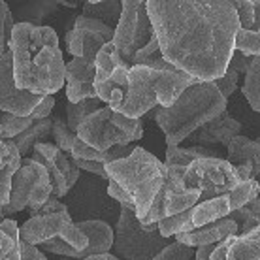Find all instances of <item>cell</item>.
I'll list each match as a JSON object with an SVG mask.
<instances>
[{
  "instance_id": "obj_49",
  "label": "cell",
  "mask_w": 260,
  "mask_h": 260,
  "mask_svg": "<svg viewBox=\"0 0 260 260\" xmlns=\"http://www.w3.org/2000/svg\"><path fill=\"white\" fill-rule=\"evenodd\" d=\"M4 206H2V204H0V221H2V219H4Z\"/></svg>"
},
{
  "instance_id": "obj_41",
  "label": "cell",
  "mask_w": 260,
  "mask_h": 260,
  "mask_svg": "<svg viewBox=\"0 0 260 260\" xmlns=\"http://www.w3.org/2000/svg\"><path fill=\"white\" fill-rule=\"evenodd\" d=\"M236 236L238 234H232V236H226L222 241H219L217 245H215L213 253H211V256L209 258L211 260H222V258H228V251H230V245L234 243Z\"/></svg>"
},
{
  "instance_id": "obj_20",
  "label": "cell",
  "mask_w": 260,
  "mask_h": 260,
  "mask_svg": "<svg viewBox=\"0 0 260 260\" xmlns=\"http://www.w3.org/2000/svg\"><path fill=\"white\" fill-rule=\"evenodd\" d=\"M53 128V117H44L34 121L26 130H23L21 134H17L15 138H12L13 143L19 147L21 155H28V151L34 147V143L46 142L47 138L51 136Z\"/></svg>"
},
{
  "instance_id": "obj_25",
  "label": "cell",
  "mask_w": 260,
  "mask_h": 260,
  "mask_svg": "<svg viewBox=\"0 0 260 260\" xmlns=\"http://www.w3.org/2000/svg\"><path fill=\"white\" fill-rule=\"evenodd\" d=\"M241 92L247 98L249 106L260 113V55H254L251 59V64L245 72V81H243Z\"/></svg>"
},
{
  "instance_id": "obj_21",
  "label": "cell",
  "mask_w": 260,
  "mask_h": 260,
  "mask_svg": "<svg viewBox=\"0 0 260 260\" xmlns=\"http://www.w3.org/2000/svg\"><path fill=\"white\" fill-rule=\"evenodd\" d=\"M8 145V158L4 166L0 168V204L4 206L10 200V190H12V179L15 172L21 166V151L13 143V140H6Z\"/></svg>"
},
{
  "instance_id": "obj_9",
  "label": "cell",
  "mask_w": 260,
  "mask_h": 260,
  "mask_svg": "<svg viewBox=\"0 0 260 260\" xmlns=\"http://www.w3.org/2000/svg\"><path fill=\"white\" fill-rule=\"evenodd\" d=\"M155 106H158L155 91V68L132 64L128 68L123 98L115 111H121L128 117H142Z\"/></svg>"
},
{
  "instance_id": "obj_44",
  "label": "cell",
  "mask_w": 260,
  "mask_h": 260,
  "mask_svg": "<svg viewBox=\"0 0 260 260\" xmlns=\"http://www.w3.org/2000/svg\"><path fill=\"white\" fill-rule=\"evenodd\" d=\"M234 166H236V172H238V176L241 177V181H245V179H251V177H253V162H251V160H245V162L234 164Z\"/></svg>"
},
{
  "instance_id": "obj_23",
  "label": "cell",
  "mask_w": 260,
  "mask_h": 260,
  "mask_svg": "<svg viewBox=\"0 0 260 260\" xmlns=\"http://www.w3.org/2000/svg\"><path fill=\"white\" fill-rule=\"evenodd\" d=\"M123 12V0H102V2H87L83 6V15L94 17L108 23L110 26H117L119 17Z\"/></svg>"
},
{
  "instance_id": "obj_37",
  "label": "cell",
  "mask_w": 260,
  "mask_h": 260,
  "mask_svg": "<svg viewBox=\"0 0 260 260\" xmlns=\"http://www.w3.org/2000/svg\"><path fill=\"white\" fill-rule=\"evenodd\" d=\"M72 160L76 162L79 170H87L89 174H94L102 179H110L108 172H106V164L100 162V160H87V158H74V156H72Z\"/></svg>"
},
{
  "instance_id": "obj_1",
  "label": "cell",
  "mask_w": 260,
  "mask_h": 260,
  "mask_svg": "<svg viewBox=\"0 0 260 260\" xmlns=\"http://www.w3.org/2000/svg\"><path fill=\"white\" fill-rule=\"evenodd\" d=\"M164 59L198 79L221 78L234 53V0H147Z\"/></svg>"
},
{
  "instance_id": "obj_4",
  "label": "cell",
  "mask_w": 260,
  "mask_h": 260,
  "mask_svg": "<svg viewBox=\"0 0 260 260\" xmlns=\"http://www.w3.org/2000/svg\"><path fill=\"white\" fill-rule=\"evenodd\" d=\"M106 172L110 179L117 181L132 196L138 219L142 221L162 187L166 164L143 147H134L130 155L106 162Z\"/></svg>"
},
{
  "instance_id": "obj_8",
  "label": "cell",
  "mask_w": 260,
  "mask_h": 260,
  "mask_svg": "<svg viewBox=\"0 0 260 260\" xmlns=\"http://www.w3.org/2000/svg\"><path fill=\"white\" fill-rule=\"evenodd\" d=\"M55 236L68 241L78 253H81L87 247V243H89L87 234L72 221V215L68 213V209L53 211V213L46 215H32L19 228L21 240L34 243V245H40L42 241L55 238ZM76 258H78V254H76Z\"/></svg>"
},
{
  "instance_id": "obj_34",
  "label": "cell",
  "mask_w": 260,
  "mask_h": 260,
  "mask_svg": "<svg viewBox=\"0 0 260 260\" xmlns=\"http://www.w3.org/2000/svg\"><path fill=\"white\" fill-rule=\"evenodd\" d=\"M238 79H240V72L236 70L234 66H226V70L222 74L221 78H215V85L219 87V91L224 94L226 98L232 96V92L236 91V87H238Z\"/></svg>"
},
{
  "instance_id": "obj_19",
  "label": "cell",
  "mask_w": 260,
  "mask_h": 260,
  "mask_svg": "<svg viewBox=\"0 0 260 260\" xmlns=\"http://www.w3.org/2000/svg\"><path fill=\"white\" fill-rule=\"evenodd\" d=\"M228 258L260 260V222L245 230L241 236H236L234 243L230 245V251H228Z\"/></svg>"
},
{
  "instance_id": "obj_5",
  "label": "cell",
  "mask_w": 260,
  "mask_h": 260,
  "mask_svg": "<svg viewBox=\"0 0 260 260\" xmlns=\"http://www.w3.org/2000/svg\"><path fill=\"white\" fill-rule=\"evenodd\" d=\"M166 236L160 234L158 222H142L136 209L121 206L113 238V251L121 258H155L156 253L168 245Z\"/></svg>"
},
{
  "instance_id": "obj_13",
  "label": "cell",
  "mask_w": 260,
  "mask_h": 260,
  "mask_svg": "<svg viewBox=\"0 0 260 260\" xmlns=\"http://www.w3.org/2000/svg\"><path fill=\"white\" fill-rule=\"evenodd\" d=\"M47 174V168L36 158H25L21 160L19 170L15 172L12 179V190H10V200L4 204V213H17L28 206V194L32 190V185L40 177Z\"/></svg>"
},
{
  "instance_id": "obj_36",
  "label": "cell",
  "mask_w": 260,
  "mask_h": 260,
  "mask_svg": "<svg viewBox=\"0 0 260 260\" xmlns=\"http://www.w3.org/2000/svg\"><path fill=\"white\" fill-rule=\"evenodd\" d=\"M236 12H238V17H240V23L243 28H251L254 19V6L253 0H234Z\"/></svg>"
},
{
  "instance_id": "obj_26",
  "label": "cell",
  "mask_w": 260,
  "mask_h": 260,
  "mask_svg": "<svg viewBox=\"0 0 260 260\" xmlns=\"http://www.w3.org/2000/svg\"><path fill=\"white\" fill-rule=\"evenodd\" d=\"M100 98L98 96H87L83 100H79V102H70L68 100V104H66V123L70 126L72 132H78V126L81 124L89 113L92 111H96L100 108Z\"/></svg>"
},
{
  "instance_id": "obj_17",
  "label": "cell",
  "mask_w": 260,
  "mask_h": 260,
  "mask_svg": "<svg viewBox=\"0 0 260 260\" xmlns=\"http://www.w3.org/2000/svg\"><path fill=\"white\" fill-rule=\"evenodd\" d=\"M76 224L89 238L87 247L81 253H78V258H89L92 254L106 253V251H110L113 247V238H115V234H113V230H111V226L108 222L98 221V219H87V221H79Z\"/></svg>"
},
{
  "instance_id": "obj_51",
  "label": "cell",
  "mask_w": 260,
  "mask_h": 260,
  "mask_svg": "<svg viewBox=\"0 0 260 260\" xmlns=\"http://www.w3.org/2000/svg\"><path fill=\"white\" fill-rule=\"evenodd\" d=\"M17 2H25V0H17Z\"/></svg>"
},
{
  "instance_id": "obj_33",
  "label": "cell",
  "mask_w": 260,
  "mask_h": 260,
  "mask_svg": "<svg viewBox=\"0 0 260 260\" xmlns=\"http://www.w3.org/2000/svg\"><path fill=\"white\" fill-rule=\"evenodd\" d=\"M19 241L21 238H15L4 228H0V258L2 260H21L19 254Z\"/></svg>"
},
{
  "instance_id": "obj_42",
  "label": "cell",
  "mask_w": 260,
  "mask_h": 260,
  "mask_svg": "<svg viewBox=\"0 0 260 260\" xmlns=\"http://www.w3.org/2000/svg\"><path fill=\"white\" fill-rule=\"evenodd\" d=\"M19 254H21V260L25 258H34V260H44L46 258V254L42 253L40 249H36L34 243H28V241H19Z\"/></svg>"
},
{
  "instance_id": "obj_47",
  "label": "cell",
  "mask_w": 260,
  "mask_h": 260,
  "mask_svg": "<svg viewBox=\"0 0 260 260\" xmlns=\"http://www.w3.org/2000/svg\"><path fill=\"white\" fill-rule=\"evenodd\" d=\"M253 6H254V19L251 28H260V0H253Z\"/></svg>"
},
{
  "instance_id": "obj_7",
  "label": "cell",
  "mask_w": 260,
  "mask_h": 260,
  "mask_svg": "<svg viewBox=\"0 0 260 260\" xmlns=\"http://www.w3.org/2000/svg\"><path fill=\"white\" fill-rule=\"evenodd\" d=\"M155 32L147 13V0H123V12L113 34V46L126 64L132 66L134 53L149 42Z\"/></svg>"
},
{
  "instance_id": "obj_27",
  "label": "cell",
  "mask_w": 260,
  "mask_h": 260,
  "mask_svg": "<svg viewBox=\"0 0 260 260\" xmlns=\"http://www.w3.org/2000/svg\"><path fill=\"white\" fill-rule=\"evenodd\" d=\"M260 192V183L256 177H251V179H245V181H240L236 187L228 190V204H230V213L236 211V209L243 208L245 204L256 198Z\"/></svg>"
},
{
  "instance_id": "obj_40",
  "label": "cell",
  "mask_w": 260,
  "mask_h": 260,
  "mask_svg": "<svg viewBox=\"0 0 260 260\" xmlns=\"http://www.w3.org/2000/svg\"><path fill=\"white\" fill-rule=\"evenodd\" d=\"M53 106H55V98H53V94H46L44 96V100L40 102L36 108H34L28 115L34 119V121H38V119H44V117H49L51 115V110Z\"/></svg>"
},
{
  "instance_id": "obj_15",
  "label": "cell",
  "mask_w": 260,
  "mask_h": 260,
  "mask_svg": "<svg viewBox=\"0 0 260 260\" xmlns=\"http://www.w3.org/2000/svg\"><path fill=\"white\" fill-rule=\"evenodd\" d=\"M241 132V123L236 121L228 110L221 111L217 117L209 119L196 132V142L202 145H228L230 140Z\"/></svg>"
},
{
  "instance_id": "obj_43",
  "label": "cell",
  "mask_w": 260,
  "mask_h": 260,
  "mask_svg": "<svg viewBox=\"0 0 260 260\" xmlns=\"http://www.w3.org/2000/svg\"><path fill=\"white\" fill-rule=\"evenodd\" d=\"M62 209H68V206L59 202L57 196H49L46 200V204L36 211V215H46V213H53V211H62Z\"/></svg>"
},
{
  "instance_id": "obj_18",
  "label": "cell",
  "mask_w": 260,
  "mask_h": 260,
  "mask_svg": "<svg viewBox=\"0 0 260 260\" xmlns=\"http://www.w3.org/2000/svg\"><path fill=\"white\" fill-rule=\"evenodd\" d=\"M228 149V160L232 164H240L245 160L253 162V177L260 174V142L258 140H249V138L234 136L226 145Z\"/></svg>"
},
{
  "instance_id": "obj_3",
  "label": "cell",
  "mask_w": 260,
  "mask_h": 260,
  "mask_svg": "<svg viewBox=\"0 0 260 260\" xmlns=\"http://www.w3.org/2000/svg\"><path fill=\"white\" fill-rule=\"evenodd\" d=\"M226 108L228 98L219 91L213 79H198L174 100V104L160 106L155 111V121L164 132L166 143L179 145Z\"/></svg>"
},
{
  "instance_id": "obj_12",
  "label": "cell",
  "mask_w": 260,
  "mask_h": 260,
  "mask_svg": "<svg viewBox=\"0 0 260 260\" xmlns=\"http://www.w3.org/2000/svg\"><path fill=\"white\" fill-rule=\"evenodd\" d=\"M46 94L19 89L13 79V53L8 49L0 55V110L15 115H28Z\"/></svg>"
},
{
  "instance_id": "obj_31",
  "label": "cell",
  "mask_w": 260,
  "mask_h": 260,
  "mask_svg": "<svg viewBox=\"0 0 260 260\" xmlns=\"http://www.w3.org/2000/svg\"><path fill=\"white\" fill-rule=\"evenodd\" d=\"M51 136L55 138V142L59 145L60 149L70 153L72 145H74V140H76V132H72L68 123H64L59 115H53V128H51Z\"/></svg>"
},
{
  "instance_id": "obj_10",
  "label": "cell",
  "mask_w": 260,
  "mask_h": 260,
  "mask_svg": "<svg viewBox=\"0 0 260 260\" xmlns=\"http://www.w3.org/2000/svg\"><path fill=\"white\" fill-rule=\"evenodd\" d=\"M226 215H230V204H228V194L224 192L208 200L196 202L192 208L185 209L181 213L164 217L158 221V230L162 236L170 238V236H176L177 232H189Z\"/></svg>"
},
{
  "instance_id": "obj_32",
  "label": "cell",
  "mask_w": 260,
  "mask_h": 260,
  "mask_svg": "<svg viewBox=\"0 0 260 260\" xmlns=\"http://www.w3.org/2000/svg\"><path fill=\"white\" fill-rule=\"evenodd\" d=\"M196 254L194 247H190L183 241H174V243H168L164 249H160L156 253L155 260H166V258H192Z\"/></svg>"
},
{
  "instance_id": "obj_22",
  "label": "cell",
  "mask_w": 260,
  "mask_h": 260,
  "mask_svg": "<svg viewBox=\"0 0 260 260\" xmlns=\"http://www.w3.org/2000/svg\"><path fill=\"white\" fill-rule=\"evenodd\" d=\"M59 2L55 0H28V4L23 6L15 12L13 19L26 21V23H32V25H42L44 19H47L49 15L59 10Z\"/></svg>"
},
{
  "instance_id": "obj_30",
  "label": "cell",
  "mask_w": 260,
  "mask_h": 260,
  "mask_svg": "<svg viewBox=\"0 0 260 260\" xmlns=\"http://www.w3.org/2000/svg\"><path fill=\"white\" fill-rule=\"evenodd\" d=\"M230 217L236 219V221H241V230H243V232L249 230V228H253L254 224L260 222V198L258 196L253 198V200L249 202V204H245L243 208L232 211Z\"/></svg>"
},
{
  "instance_id": "obj_48",
  "label": "cell",
  "mask_w": 260,
  "mask_h": 260,
  "mask_svg": "<svg viewBox=\"0 0 260 260\" xmlns=\"http://www.w3.org/2000/svg\"><path fill=\"white\" fill-rule=\"evenodd\" d=\"M117 258V254L110 253V251H106V253H98V254H92L89 256L87 260H115Z\"/></svg>"
},
{
  "instance_id": "obj_11",
  "label": "cell",
  "mask_w": 260,
  "mask_h": 260,
  "mask_svg": "<svg viewBox=\"0 0 260 260\" xmlns=\"http://www.w3.org/2000/svg\"><path fill=\"white\" fill-rule=\"evenodd\" d=\"M76 134L83 142H87L89 145H92V147H96L100 151L110 149L111 145H117V143L126 145V143L132 142L128 134L115 123L113 110L110 106L98 108L96 111L89 113L78 126Z\"/></svg>"
},
{
  "instance_id": "obj_35",
  "label": "cell",
  "mask_w": 260,
  "mask_h": 260,
  "mask_svg": "<svg viewBox=\"0 0 260 260\" xmlns=\"http://www.w3.org/2000/svg\"><path fill=\"white\" fill-rule=\"evenodd\" d=\"M40 247L44 249V251H49V253L62 254V256H72V258H76V254H78V251L72 247L66 240L59 238V236H55V238H49V240L42 241V243H40Z\"/></svg>"
},
{
  "instance_id": "obj_39",
  "label": "cell",
  "mask_w": 260,
  "mask_h": 260,
  "mask_svg": "<svg viewBox=\"0 0 260 260\" xmlns=\"http://www.w3.org/2000/svg\"><path fill=\"white\" fill-rule=\"evenodd\" d=\"M12 15L13 13H12V10L8 8L6 2L0 0V55L4 53L8 40H10V32L6 30V21H8V17H12Z\"/></svg>"
},
{
  "instance_id": "obj_14",
  "label": "cell",
  "mask_w": 260,
  "mask_h": 260,
  "mask_svg": "<svg viewBox=\"0 0 260 260\" xmlns=\"http://www.w3.org/2000/svg\"><path fill=\"white\" fill-rule=\"evenodd\" d=\"M238 232H240L238 221L232 219L230 215H226V217H221L217 221H211L208 224H204V226L189 230V232H177L176 240L187 243L190 247H198V245H204V243H219L226 236L238 234Z\"/></svg>"
},
{
  "instance_id": "obj_6",
  "label": "cell",
  "mask_w": 260,
  "mask_h": 260,
  "mask_svg": "<svg viewBox=\"0 0 260 260\" xmlns=\"http://www.w3.org/2000/svg\"><path fill=\"white\" fill-rule=\"evenodd\" d=\"M185 187L200 189V200L224 194L241 181L236 166L221 156H202L185 168Z\"/></svg>"
},
{
  "instance_id": "obj_38",
  "label": "cell",
  "mask_w": 260,
  "mask_h": 260,
  "mask_svg": "<svg viewBox=\"0 0 260 260\" xmlns=\"http://www.w3.org/2000/svg\"><path fill=\"white\" fill-rule=\"evenodd\" d=\"M108 183H110V185H108V194H110V198L117 200L119 206H130V208H134V200H132V196H130L117 181L108 179ZM134 209H136V208H134Z\"/></svg>"
},
{
  "instance_id": "obj_24",
  "label": "cell",
  "mask_w": 260,
  "mask_h": 260,
  "mask_svg": "<svg viewBox=\"0 0 260 260\" xmlns=\"http://www.w3.org/2000/svg\"><path fill=\"white\" fill-rule=\"evenodd\" d=\"M202 156H219L215 149H209L206 145H192V147H179V145H168L166 149V160L164 164H177V166H189L192 160Z\"/></svg>"
},
{
  "instance_id": "obj_46",
  "label": "cell",
  "mask_w": 260,
  "mask_h": 260,
  "mask_svg": "<svg viewBox=\"0 0 260 260\" xmlns=\"http://www.w3.org/2000/svg\"><path fill=\"white\" fill-rule=\"evenodd\" d=\"M6 158H8V145H6V140H4L2 134H0V168L4 166Z\"/></svg>"
},
{
  "instance_id": "obj_28",
  "label": "cell",
  "mask_w": 260,
  "mask_h": 260,
  "mask_svg": "<svg viewBox=\"0 0 260 260\" xmlns=\"http://www.w3.org/2000/svg\"><path fill=\"white\" fill-rule=\"evenodd\" d=\"M34 123V119L30 115H15L10 111H4L0 115V134L4 140H12L17 134H21L23 130H26Z\"/></svg>"
},
{
  "instance_id": "obj_29",
  "label": "cell",
  "mask_w": 260,
  "mask_h": 260,
  "mask_svg": "<svg viewBox=\"0 0 260 260\" xmlns=\"http://www.w3.org/2000/svg\"><path fill=\"white\" fill-rule=\"evenodd\" d=\"M234 47L240 49L241 53L249 55V57L260 55V28H243V26H240V30L236 32L234 38Z\"/></svg>"
},
{
  "instance_id": "obj_50",
  "label": "cell",
  "mask_w": 260,
  "mask_h": 260,
  "mask_svg": "<svg viewBox=\"0 0 260 260\" xmlns=\"http://www.w3.org/2000/svg\"><path fill=\"white\" fill-rule=\"evenodd\" d=\"M258 142H260V138H258ZM256 179H258V183H260V174H258V176H256Z\"/></svg>"
},
{
  "instance_id": "obj_45",
  "label": "cell",
  "mask_w": 260,
  "mask_h": 260,
  "mask_svg": "<svg viewBox=\"0 0 260 260\" xmlns=\"http://www.w3.org/2000/svg\"><path fill=\"white\" fill-rule=\"evenodd\" d=\"M217 243H204V245H198V251H196V258H200V260H206L211 256V253H213V249Z\"/></svg>"
},
{
  "instance_id": "obj_16",
  "label": "cell",
  "mask_w": 260,
  "mask_h": 260,
  "mask_svg": "<svg viewBox=\"0 0 260 260\" xmlns=\"http://www.w3.org/2000/svg\"><path fill=\"white\" fill-rule=\"evenodd\" d=\"M198 78L190 76L183 70H158L155 68V91L158 106L174 104L179 94H181L189 85L196 83Z\"/></svg>"
},
{
  "instance_id": "obj_2",
  "label": "cell",
  "mask_w": 260,
  "mask_h": 260,
  "mask_svg": "<svg viewBox=\"0 0 260 260\" xmlns=\"http://www.w3.org/2000/svg\"><path fill=\"white\" fill-rule=\"evenodd\" d=\"M8 47L13 53V79L19 89L53 94L64 85L66 64L51 26L19 21L13 25Z\"/></svg>"
}]
</instances>
